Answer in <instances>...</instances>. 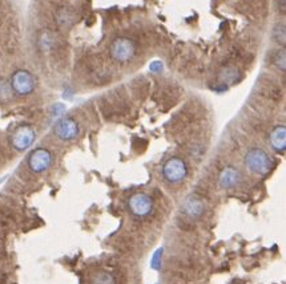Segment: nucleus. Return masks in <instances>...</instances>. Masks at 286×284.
<instances>
[{
  "instance_id": "nucleus-4",
  "label": "nucleus",
  "mask_w": 286,
  "mask_h": 284,
  "mask_svg": "<svg viewBox=\"0 0 286 284\" xmlns=\"http://www.w3.org/2000/svg\"><path fill=\"white\" fill-rule=\"evenodd\" d=\"M188 174V167L184 160L178 157H173L171 160L165 162V165L162 167V175L164 178L171 182V183H178L182 180H185Z\"/></svg>"
},
{
  "instance_id": "nucleus-6",
  "label": "nucleus",
  "mask_w": 286,
  "mask_h": 284,
  "mask_svg": "<svg viewBox=\"0 0 286 284\" xmlns=\"http://www.w3.org/2000/svg\"><path fill=\"white\" fill-rule=\"evenodd\" d=\"M35 140H36V132L29 125H22L11 136V143H12V146L16 150H20V152L28 149L34 143Z\"/></svg>"
},
{
  "instance_id": "nucleus-14",
  "label": "nucleus",
  "mask_w": 286,
  "mask_h": 284,
  "mask_svg": "<svg viewBox=\"0 0 286 284\" xmlns=\"http://www.w3.org/2000/svg\"><path fill=\"white\" fill-rule=\"evenodd\" d=\"M285 51H281L276 55V64L282 71H285Z\"/></svg>"
},
{
  "instance_id": "nucleus-10",
  "label": "nucleus",
  "mask_w": 286,
  "mask_h": 284,
  "mask_svg": "<svg viewBox=\"0 0 286 284\" xmlns=\"http://www.w3.org/2000/svg\"><path fill=\"white\" fill-rule=\"evenodd\" d=\"M270 146L278 153H284L286 149V128L284 125L276 126L270 133Z\"/></svg>"
},
{
  "instance_id": "nucleus-13",
  "label": "nucleus",
  "mask_w": 286,
  "mask_h": 284,
  "mask_svg": "<svg viewBox=\"0 0 286 284\" xmlns=\"http://www.w3.org/2000/svg\"><path fill=\"white\" fill-rule=\"evenodd\" d=\"M12 96V88L11 85L3 79H0V101H7Z\"/></svg>"
},
{
  "instance_id": "nucleus-5",
  "label": "nucleus",
  "mask_w": 286,
  "mask_h": 284,
  "mask_svg": "<svg viewBox=\"0 0 286 284\" xmlns=\"http://www.w3.org/2000/svg\"><path fill=\"white\" fill-rule=\"evenodd\" d=\"M153 199L148 194L144 193H137V194L132 195L128 201V208L131 213L133 214L134 217L138 218H145L153 213Z\"/></svg>"
},
{
  "instance_id": "nucleus-1",
  "label": "nucleus",
  "mask_w": 286,
  "mask_h": 284,
  "mask_svg": "<svg viewBox=\"0 0 286 284\" xmlns=\"http://www.w3.org/2000/svg\"><path fill=\"white\" fill-rule=\"evenodd\" d=\"M245 165L257 175H266L273 167V160L263 149H250L245 156Z\"/></svg>"
},
{
  "instance_id": "nucleus-7",
  "label": "nucleus",
  "mask_w": 286,
  "mask_h": 284,
  "mask_svg": "<svg viewBox=\"0 0 286 284\" xmlns=\"http://www.w3.org/2000/svg\"><path fill=\"white\" fill-rule=\"evenodd\" d=\"M52 153L44 147H39L31 153L28 157V166L34 173H43V171L48 170L52 166Z\"/></svg>"
},
{
  "instance_id": "nucleus-3",
  "label": "nucleus",
  "mask_w": 286,
  "mask_h": 284,
  "mask_svg": "<svg viewBox=\"0 0 286 284\" xmlns=\"http://www.w3.org/2000/svg\"><path fill=\"white\" fill-rule=\"evenodd\" d=\"M10 85L12 88V92H15L16 95L27 96L34 92L36 82H35L34 76L28 71L19 69V71L15 72L11 77Z\"/></svg>"
},
{
  "instance_id": "nucleus-8",
  "label": "nucleus",
  "mask_w": 286,
  "mask_h": 284,
  "mask_svg": "<svg viewBox=\"0 0 286 284\" xmlns=\"http://www.w3.org/2000/svg\"><path fill=\"white\" fill-rule=\"evenodd\" d=\"M79 123L73 119L66 117L62 119L55 125V134L60 138L62 141H72L79 136Z\"/></svg>"
},
{
  "instance_id": "nucleus-11",
  "label": "nucleus",
  "mask_w": 286,
  "mask_h": 284,
  "mask_svg": "<svg viewBox=\"0 0 286 284\" xmlns=\"http://www.w3.org/2000/svg\"><path fill=\"white\" fill-rule=\"evenodd\" d=\"M184 208H185V213L192 217V218H197V217H201L202 213H204V203H202V201L198 198H195V197H192L185 202L184 204Z\"/></svg>"
},
{
  "instance_id": "nucleus-2",
  "label": "nucleus",
  "mask_w": 286,
  "mask_h": 284,
  "mask_svg": "<svg viewBox=\"0 0 286 284\" xmlns=\"http://www.w3.org/2000/svg\"><path fill=\"white\" fill-rule=\"evenodd\" d=\"M110 56L119 62H128L136 55V44L128 38H117L110 44Z\"/></svg>"
},
{
  "instance_id": "nucleus-9",
  "label": "nucleus",
  "mask_w": 286,
  "mask_h": 284,
  "mask_svg": "<svg viewBox=\"0 0 286 284\" xmlns=\"http://www.w3.org/2000/svg\"><path fill=\"white\" fill-rule=\"evenodd\" d=\"M241 181V174L240 171L233 167V166H228L220 174V185L224 189H233L239 185Z\"/></svg>"
},
{
  "instance_id": "nucleus-12",
  "label": "nucleus",
  "mask_w": 286,
  "mask_h": 284,
  "mask_svg": "<svg viewBox=\"0 0 286 284\" xmlns=\"http://www.w3.org/2000/svg\"><path fill=\"white\" fill-rule=\"evenodd\" d=\"M91 284H116V279L110 272L107 271H97L92 275Z\"/></svg>"
}]
</instances>
